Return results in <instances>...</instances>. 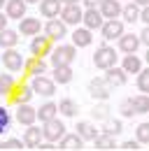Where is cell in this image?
<instances>
[{"mask_svg": "<svg viewBox=\"0 0 149 151\" xmlns=\"http://www.w3.org/2000/svg\"><path fill=\"white\" fill-rule=\"evenodd\" d=\"M116 60H119V54H116L112 47H107V44L98 47L95 54H93V65L100 68V70H107L112 65H116Z\"/></svg>", "mask_w": 149, "mask_h": 151, "instance_id": "cell-1", "label": "cell"}, {"mask_svg": "<svg viewBox=\"0 0 149 151\" xmlns=\"http://www.w3.org/2000/svg\"><path fill=\"white\" fill-rule=\"evenodd\" d=\"M77 47L74 44H61V47H56V51L51 49V65H72L74 56H77V51H74Z\"/></svg>", "mask_w": 149, "mask_h": 151, "instance_id": "cell-2", "label": "cell"}, {"mask_svg": "<svg viewBox=\"0 0 149 151\" xmlns=\"http://www.w3.org/2000/svg\"><path fill=\"white\" fill-rule=\"evenodd\" d=\"M63 135H65V126H63V121H58V119H49V121H44V128H42V139L54 142V144H56Z\"/></svg>", "mask_w": 149, "mask_h": 151, "instance_id": "cell-3", "label": "cell"}, {"mask_svg": "<svg viewBox=\"0 0 149 151\" xmlns=\"http://www.w3.org/2000/svg\"><path fill=\"white\" fill-rule=\"evenodd\" d=\"M82 7H79V2H68V5H63L61 7V21L65 23V26H77V23H82Z\"/></svg>", "mask_w": 149, "mask_h": 151, "instance_id": "cell-4", "label": "cell"}, {"mask_svg": "<svg viewBox=\"0 0 149 151\" xmlns=\"http://www.w3.org/2000/svg\"><path fill=\"white\" fill-rule=\"evenodd\" d=\"M30 88H33V93L49 98V95L56 93V81H54V79H47L44 75H35V77H33V81H30Z\"/></svg>", "mask_w": 149, "mask_h": 151, "instance_id": "cell-5", "label": "cell"}, {"mask_svg": "<svg viewBox=\"0 0 149 151\" xmlns=\"http://www.w3.org/2000/svg\"><path fill=\"white\" fill-rule=\"evenodd\" d=\"M30 51H33V56L35 58H47L51 54V40L47 37V35H33V42H30Z\"/></svg>", "mask_w": 149, "mask_h": 151, "instance_id": "cell-6", "label": "cell"}, {"mask_svg": "<svg viewBox=\"0 0 149 151\" xmlns=\"http://www.w3.org/2000/svg\"><path fill=\"white\" fill-rule=\"evenodd\" d=\"M44 35L51 40V42H54V40H63L68 35V26L58 19V17H56V19H49L44 23Z\"/></svg>", "mask_w": 149, "mask_h": 151, "instance_id": "cell-7", "label": "cell"}, {"mask_svg": "<svg viewBox=\"0 0 149 151\" xmlns=\"http://www.w3.org/2000/svg\"><path fill=\"white\" fill-rule=\"evenodd\" d=\"M2 65L9 70V72H21L23 70V58L19 54L14 47H9V49H5V54H2Z\"/></svg>", "mask_w": 149, "mask_h": 151, "instance_id": "cell-8", "label": "cell"}, {"mask_svg": "<svg viewBox=\"0 0 149 151\" xmlns=\"http://www.w3.org/2000/svg\"><path fill=\"white\" fill-rule=\"evenodd\" d=\"M98 30L103 33V37H105V40H116L121 33H124V21H121V19H105Z\"/></svg>", "mask_w": 149, "mask_h": 151, "instance_id": "cell-9", "label": "cell"}, {"mask_svg": "<svg viewBox=\"0 0 149 151\" xmlns=\"http://www.w3.org/2000/svg\"><path fill=\"white\" fill-rule=\"evenodd\" d=\"M9 100L14 102V105H23V102H30V98H33V88H30V84H14V88L9 91Z\"/></svg>", "mask_w": 149, "mask_h": 151, "instance_id": "cell-10", "label": "cell"}, {"mask_svg": "<svg viewBox=\"0 0 149 151\" xmlns=\"http://www.w3.org/2000/svg\"><path fill=\"white\" fill-rule=\"evenodd\" d=\"M82 21H84V28H89V30H98L100 26H103V14L98 12V7H86L84 12H82Z\"/></svg>", "mask_w": 149, "mask_h": 151, "instance_id": "cell-11", "label": "cell"}, {"mask_svg": "<svg viewBox=\"0 0 149 151\" xmlns=\"http://www.w3.org/2000/svg\"><path fill=\"white\" fill-rule=\"evenodd\" d=\"M89 91H91V98H95V100H107V98H110V93H112V88L107 86V81H105L103 77L91 79Z\"/></svg>", "mask_w": 149, "mask_h": 151, "instance_id": "cell-12", "label": "cell"}, {"mask_svg": "<svg viewBox=\"0 0 149 151\" xmlns=\"http://www.w3.org/2000/svg\"><path fill=\"white\" fill-rule=\"evenodd\" d=\"M98 12L103 14V19H119V14H121V2H119V0H100V2H98Z\"/></svg>", "mask_w": 149, "mask_h": 151, "instance_id": "cell-13", "label": "cell"}, {"mask_svg": "<svg viewBox=\"0 0 149 151\" xmlns=\"http://www.w3.org/2000/svg\"><path fill=\"white\" fill-rule=\"evenodd\" d=\"M26 0H7L5 2V14H7V19H23L26 17Z\"/></svg>", "mask_w": 149, "mask_h": 151, "instance_id": "cell-14", "label": "cell"}, {"mask_svg": "<svg viewBox=\"0 0 149 151\" xmlns=\"http://www.w3.org/2000/svg\"><path fill=\"white\" fill-rule=\"evenodd\" d=\"M103 79L107 81V86H110V88H114V86H124V84H126V79H128V75H126L121 68L112 65V68H107V72H105Z\"/></svg>", "mask_w": 149, "mask_h": 151, "instance_id": "cell-15", "label": "cell"}, {"mask_svg": "<svg viewBox=\"0 0 149 151\" xmlns=\"http://www.w3.org/2000/svg\"><path fill=\"white\" fill-rule=\"evenodd\" d=\"M116 40H119V51H121V54H135V51L140 49V40H137V35H133V33H130V35L121 33Z\"/></svg>", "mask_w": 149, "mask_h": 151, "instance_id": "cell-16", "label": "cell"}, {"mask_svg": "<svg viewBox=\"0 0 149 151\" xmlns=\"http://www.w3.org/2000/svg\"><path fill=\"white\" fill-rule=\"evenodd\" d=\"M61 7H63L61 0H40V12L47 19H56L61 14Z\"/></svg>", "mask_w": 149, "mask_h": 151, "instance_id": "cell-17", "label": "cell"}, {"mask_svg": "<svg viewBox=\"0 0 149 151\" xmlns=\"http://www.w3.org/2000/svg\"><path fill=\"white\" fill-rule=\"evenodd\" d=\"M84 147V139L79 137V135H63L61 139H58V149H65V151H79Z\"/></svg>", "mask_w": 149, "mask_h": 151, "instance_id": "cell-18", "label": "cell"}, {"mask_svg": "<svg viewBox=\"0 0 149 151\" xmlns=\"http://www.w3.org/2000/svg\"><path fill=\"white\" fill-rule=\"evenodd\" d=\"M17 121L21 123V126H30V123H35V109L28 105V102H23V105H17Z\"/></svg>", "mask_w": 149, "mask_h": 151, "instance_id": "cell-19", "label": "cell"}, {"mask_svg": "<svg viewBox=\"0 0 149 151\" xmlns=\"http://www.w3.org/2000/svg\"><path fill=\"white\" fill-rule=\"evenodd\" d=\"M40 30H42V23L37 19H33V17H23L21 23H19V33L21 35H37Z\"/></svg>", "mask_w": 149, "mask_h": 151, "instance_id": "cell-20", "label": "cell"}, {"mask_svg": "<svg viewBox=\"0 0 149 151\" xmlns=\"http://www.w3.org/2000/svg\"><path fill=\"white\" fill-rule=\"evenodd\" d=\"M40 142H42V128H35L30 123L26 128V135H23V144H26V149H35Z\"/></svg>", "mask_w": 149, "mask_h": 151, "instance_id": "cell-21", "label": "cell"}, {"mask_svg": "<svg viewBox=\"0 0 149 151\" xmlns=\"http://www.w3.org/2000/svg\"><path fill=\"white\" fill-rule=\"evenodd\" d=\"M93 149H98V151H112V149H116L114 135H107V132H98V137L93 139Z\"/></svg>", "mask_w": 149, "mask_h": 151, "instance_id": "cell-22", "label": "cell"}, {"mask_svg": "<svg viewBox=\"0 0 149 151\" xmlns=\"http://www.w3.org/2000/svg\"><path fill=\"white\" fill-rule=\"evenodd\" d=\"M121 70L126 72V75H137L140 70H142V60L135 56V54H126L124 56V60H121Z\"/></svg>", "mask_w": 149, "mask_h": 151, "instance_id": "cell-23", "label": "cell"}, {"mask_svg": "<svg viewBox=\"0 0 149 151\" xmlns=\"http://www.w3.org/2000/svg\"><path fill=\"white\" fill-rule=\"evenodd\" d=\"M93 30H89V28H74L72 33V44L74 47H89L93 42Z\"/></svg>", "mask_w": 149, "mask_h": 151, "instance_id": "cell-24", "label": "cell"}, {"mask_svg": "<svg viewBox=\"0 0 149 151\" xmlns=\"http://www.w3.org/2000/svg\"><path fill=\"white\" fill-rule=\"evenodd\" d=\"M23 68H26V72L30 77H35V75H44L47 72V63H44V58H30V60H26L23 63Z\"/></svg>", "mask_w": 149, "mask_h": 151, "instance_id": "cell-25", "label": "cell"}, {"mask_svg": "<svg viewBox=\"0 0 149 151\" xmlns=\"http://www.w3.org/2000/svg\"><path fill=\"white\" fill-rule=\"evenodd\" d=\"M72 68L70 65H54V81L56 84H70L72 81Z\"/></svg>", "mask_w": 149, "mask_h": 151, "instance_id": "cell-26", "label": "cell"}, {"mask_svg": "<svg viewBox=\"0 0 149 151\" xmlns=\"http://www.w3.org/2000/svg\"><path fill=\"white\" fill-rule=\"evenodd\" d=\"M56 112H58L56 102H44L40 109H35V119L44 123V121H49V119H56Z\"/></svg>", "mask_w": 149, "mask_h": 151, "instance_id": "cell-27", "label": "cell"}, {"mask_svg": "<svg viewBox=\"0 0 149 151\" xmlns=\"http://www.w3.org/2000/svg\"><path fill=\"white\" fill-rule=\"evenodd\" d=\"M17 44H19V33L17 30H9V28H2V30H0V47H2V49L17 47Z\"/></svg>", "mask_w": 149, "mask_h": 151, "instance_id": "cell-28", "label": "cell"}, {"mask_svg": "<svg viewBox=\"0 0 149 151\" xmlns=\"http://www.w3.org/2000/svg\"><path fill=\"white\" fill-rule=\"evenodd\" d=\"M77 135H79L82 139H89V142H93V139L98 137V130L93 128L91 123H86V121H79V123H77Z\"/></svg>", "mask_w": 149, "mask_h": 151, "instance_id": "cell-29", "label": "cell"}, {"mask_svg": "<svg viewBox=\"0 0 149 151\" xmlns=\"http://www.w3.org/2000/svg\"><path fill=\"white\" fill-rule=\"evenodd\" d=\"M119 17H124L126 23H135V21L140 19V7H137L135 2H130L126 7H121V14H119Z\"/></svg>", "mask_w": 149, "mask_h": 151, "instance_id": "cell-30", "label": "cell"}, {"mask_svg": "<svg viewBox=\"0 0 149 151\" xmlns=\"http://www.w3.org/2000/svg\"><path fill=\"white\" fill-rule=\"evenodd\" d=\"M56 107H58V112L63 114V116H70V119H72L74 114L79 112L77 102H74V100H70V98H63V100H61V102H58Z\"/></svg>", "mask_w": 149, "mask_h": 151, "instance_id": "cell-31", "label": "cell"}, {"mask_svg": "<svg viewBox=\"0 0 149 151\" xmlns=\"http://www.w3.org/2000/svg\"><path fill=\"white\" fill-rule=\"evenodd\" d=\"M130 105H133L135 114H147V112H149V98H147V93L130 98Z\"/></svg>", "mask_w": 149, "mask_h": 151, "instance_id": "cell-32", "label": "cell"}, {"mask_svg": "<svg viewBox=\"0 0 149 151\" xmlns=\"http://www.w3.org/2000/svg\"><path fill=\"white\" fill-rule=\"evenodd\" d=\"M19 149H26L23 139H5V142H0V151H19Z\"/></svg>", "mask_w": 149, "mask_h": 151, "instance_id": "cell-33", "label": "cell"}, {"mask_svg": "<svg viewBox=\"0 0 149 151\" xmlns=\"http://www.w3.org/2000/svg\"><path fill=\"white\" fill-rule=\"evenodd\" d=\"M137 88H140L142 93L149 91V70H140V72H137Z\"/></svg>", "mask_w": 149, "mask_h": 151, "instance_id": "cell-34", "label": "cell"}, {"mask_svg": "<svg viewBox=\"0 0 149 151\" xmlns=\"http://www.w3.org/2000/svg\"><path fill=\"white\" fill-rule=\"evenodd\" d=\"M14 84H17V81H14V77H12V75H0V88H2V93H5V95L14 88Z\"/></svg>", "mask_w": 149, "mask_h": 151, "instance_id": "cell-35", "label": "cell"}, {"mask_svg": "<svg viewBox=\"0 0 149 151\" xmlns=\"http://www.w3.org/2000/svg\"><path fill=\"white\" fill-rule=\"evenodd\" d=\"M93 119H98V121H107V119H110V107H107V105H98V107H93Z\"/></svg>", "mask_w": 149, "mask_h": 151, "instance_id": "cell-36", "label": "cell"}, {"mask_svg": "<svg viewBox=\"0 0 149 151\" xmlns=\"http://www.w3.org/2000/svg\"><path fill=\"white\" fill-rule=\"evenodd\" d=\"M137 142L140 144H149V123H140L137 126Z\"/></svg>", "mask_w": 149, "mask_h": 151, "instance_id": "cell-37", "label": "cell"}, {"mask_svg": "<svg viewBox=\"0 0 149 151\" xmlns=\"http://www.w3.org/2000/svg\"><path fill=\"white\" fill-rule=\"evenodd\" d=\"M119 109H121V116H126V119H133V116H135V109H133V105H130V98H126V100L119 105Z\"/></svg>", "mask_w": 149, "mask_h": 151, "instance_id": "cell-38", "label": "cell"}, {"mask_svg": "<svg viewBox=\"0 0 149 151\" xmlns=\"http://www.w3.org/2000/svg\"><path fill=\"white\" fill-rule=\"evenodd\" d=\"M9 128V114H7V109L5 107H0V135Z\"/></svg>", "mask_w": 149, "mask_h": 151, "instance_id": "cell-39", "label": "cell"}, {"mask_svg": "<svg viewBox=\"0 0 149 151\" xmlns=\"http://www.w3.org/2000/svg\"><path fill=\"white\" fill-rule=\"evenodd\" d=\"M121 130H124V128H121V121H112V123H107V128L103 132H107V135H119Z\"/></svg>", "mask_w": 149, "mask_h": 151, "instance_id": "cell-40", "label": "cell"}, {"mask_svg": "<svg viewBox=\"0 0 149 151\" xmlns=\"http://www.w3.org/2000/svg\"><path fill=\"white\" fill-rule=\"evenodd\" d=\"M121 149H124V151H137V149H140V142H137V139H128V142L121 144Z\"/></svg>", "mask_w": 149, "mask_h": 151, "instance_id": "cell-41", "label": "cell"}, {"mask_svg": "<svg viewBox=\"0 0 149 151\" xmlns=\"http://www.w3.org/2000/svg\"><path fill=\"white\" fill-rule=\"evenodd\" d=\"M35 149L37 151H54V149H58V147H54V142H40Z\"/></svg>", "mask_w": 149, "mask_h": 151, "instance_id": "cell-42", "label": "cell"}, {"mask_svg": "<svg viewBox=\"0 0 149 151\" xmlns=\"http://www.w3.org/2000/svg\"><path fill=\"white\" fill-rule=\"evenodd\" d=\"M137 40H140V44H149V26L142 28V33L137 35Z\"/></svg>", "mask_w": 149, "mask_h": 151, "instance_id": "cell-43", "label": "cell"}, {"mask_svg": "<svg viewBox=\"0 0 149 151\" xmlns=\"http://www.w3.org/2000/svg\"><path fill=\"white\" fill-rule=\"evenodd\" d=\"M137 21H145V26H149V5L147 7H140V19Z\"/></svg>", "mask_w": 149, "mask_h": 151, "instance_id": "cell-44", "label": "cell"}, {"mask_svg": "<svg viewBox=\"0 0 149 151\" xmlns=\"http://www.w3.org/2000/svg\"><path fill=\"white\" fill-rule=\"evenodd\" d=\"M7 14H2V9H0V30H2V28H7Z\"/></svg>", "mask_w": 149, "mask_h": 151, "instance_id": "cell-45", "label": "cell"}, {"mask_svg": "<svg viewBox=\"0 0 149 151\" xmlns=\"http://www.w3.org/2000/svg\"><path fill=\"white\" fill-rule=\"evenodd\" d=\"M130 2H135L137 7H147V5H149V0H130Z\"/></svg>", "mask_w": 149, "mask_h": 151, "instance_id": "cell-46", "label": "cell"}, {"mask_svg": "<svg viewBox=\"0 0 149 151\" xmlns=\"http://www.w3.org/2000/svg\"><path fill=\"white\" fill-rule=\"evenodd\" d=\"M98 2H100V0H84L86 7H98Z\"/></svg>", "mask_w": 149, "mask_h": 151, "instance_id": "cell-47", "label": "cell"}, {"mask_svg": "<svg viewBox=\"0 0 149 151\" xmlns=\"http://www.w3.org/2000/svg\"><path fill=\"white\" fill-rule=\"evenodd\" d=\"M40 0H26V5H37Z\"/></svg>", "mask_w": 149, "mask_h": 151, "instance_id": "cell-48", "label": "cell"}, {"mask_svg": "<svg viewBox=\"0 0 149 151\" xmlns=\"http://www.w3.org/2000/svg\"><path fill=\"white\" fill-rule=\"evenodd\" d=\"M63 5H68V2H79V0H61Z\"/></svg>", "mask_w": 149, "mask_h": 151, "instance_id": "cell-49", "label": "cell"}, {"mask_svg": "<svg viewBox=\"0 0 149 151\" xmlns=\"http://www.w3.org/2000/svg\"><path fill=\"white\" fill-rule=\"evenodd\" d=\"M2 7H5V0H0V9H2Z\"/></svg>", "mask_w": 149, "mask_h": 151, "instance_id": "cell-50", "label": "cell"}, {"mask_svg": "<svg viewBox=\"0 0 149 151\" xmlns=\"http://www.w3.org/2000/svg\"><path fill=\"white\" fill-rule=\"evenodd\" d=\"M0 95H5V93H2V88H0Z\"/></svg>", "mask_w": 149, "mask_h": 151, "instance_id": "cell-51", "label": "cell"}]
</instances>
